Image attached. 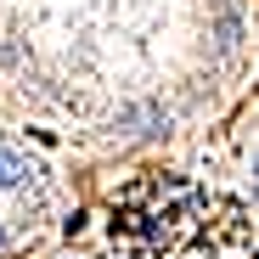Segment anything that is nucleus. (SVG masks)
I'll list each match as a JSON object with an SVG mask.
<instances>
[{
  "instance_id": "nucleus-1",
  "label": "nucleus",
  "mask_w": 259,
  "mask_h": 259,
  "mask_svg": "<svg viewBox=\"0 0 259 259\" xmlns=\"http://www.w3.org/2000/svg\"><path fill=\"white\" fill-rule=\"evenodd\" d=\"M34 158H23V152H0V186H6V192H17V186H28L34 181Z\"/></svg>"
}]
</instances>
